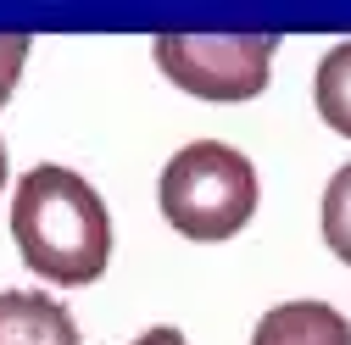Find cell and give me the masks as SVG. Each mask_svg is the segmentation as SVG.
<instances>
[{
	"mask_svg": "<svg viewBox=\"0 0 351 345\" xmlns=\"http://www.w3.org/2000/svg\"><path fill=\"white\" fill-rule=\"evenodd\" d=\"M28 51H34L28 34H0V106L12 101L17 78H23V67H28Z\"/></svg>",
	"mask_w": 351,
	"mask_h": 345,
	"instance_id": "obj_8",
	"label": "cell"
},
{
	"mask_svg": "<svg viewBox=\"0 0 351 345\" xmlns=\"http://www.w3.org/2000/svg\"><path fill=\"white\" fill-rule=\"evenodd\" d=\"M0 190H6V145H0Z\"/></svg>",
	"mask_w": 351,
	"mask_h": 345,
	"instance_id": "obj_10",
	"label": "cell"
},
{
	"mask_svg": "<svg viewBox=\"0 0 351 345\" xmlns=\"http://www.w3.org/2000/svg\"><path fill=\"white\" fill-rule=\"evenodd\" d=\"M134 345H184V334H179V329H145Z\"/></svg>",
	"mask_w": 351,
	"mask_h": 345,
	"instance_id": "obj_9",
	"label": "cell"
},
{
	"mask_svg": "<svg viewBox=\"0 0 351 345\" xmlns=\"http://www.w3.org/2000/svg\"><path fill=\"white\" fill-rule=\"evenodd\" d=\"M0 345H78V323L45 290H0Z\"/></svg>",
	"mask_w": 351,
	"mask_h": 345,
	"instance_id": "obj_4",
	"label": "cell"
},
{
	"mask_svg": "<svg viewBox=\"0 0 351 345\" xmlns=\"http://www.w3.org/2000/svg\"><path fill=\"white\" fill-rule=\"evenodd\" d=\"M274 51H279L274 34H156L151 39V62L162 67V78L217 106H234L268 90Z\"/></svg>",
	"mask_w": 351,
	"mask_h": 345,
	"instance_id": "obj_3",
	"label": "cell"
},
{
	"mask_svg": "<svg viewBox=\"0 0 351 345\" xmlns=\"http://www.w3.org/2000/svg\"><path fill=\"white\" fill-rule=\"evenodd\" d=\"M12 240L28 273L62 290L95 284L112 262L106 201L95 195L90 179H78L73 167H56V162H39L23 172L12 201Z\"/></svg>",
	"mask_w": 351,
	"mask_h": 345,
	"instance_id": "obj_1",
	"label": "cell"
},
{
	"mask_svg": "<svg viewBox=\"0 0 351 345\" xmlns=\"http://www.w3.org/2000/svg\"><path fill=\"white\" fill-rule=\"evenodd\" d=\"M313 101H318V117L335 134L351 140V39H340L335 51H324L318 78H313Z\"/></svg>",
	"mask_w": 351,
	"mask_h": 345,
	"instance_id": "obj_6",
	"label": "cell"
},
{
	"mask_svg": "<svg viewBox=\"0 0 351 345\" xmlns=\"http://www.w3.org/2000/svg\"><path fill=\"white\" fill-rule=\"evenodd\" d=\"M324 245L351 268V162L324 184Z\"/></svg>",
	"mask_w": 351,
	"mask_h": 345,
	"instance_id": "obj_7",
	"label": "cell"
},
{
	"mask_svg": "<svg viewBox=\"0 0 351 345\" xmlns=\"http://www.w3.org/2000/svg\"><path fill=\"white\" fill-rule=\"evenodd\" d=\"M251 345H351V323L329 301H285L262 312Z\"/></svg>",
	"mask_w": 351,
	"mask_h": 345,
	"instance_id": "obj_5",
	"label": "cell"
},
{
	"mask_svg": "<svg viewBox=\"0 0 351 345\" xmlns=\"http://www.w3.org/2000/svg\"><path fill=\"white\" fill-rule=\"evenodd\" d=\"M256 167L251 156H240L223 140H190L179 156H167L162 179H156V201L173 234L217 245L234 240L251 212H256Z\"/></svg>",
	"mask_w": 351,
	"mask_h": 345,
	"instance_id": "obj_2",
	"label": "cell"
}]
</instances>
